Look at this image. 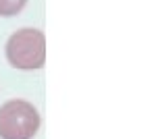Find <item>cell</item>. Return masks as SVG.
<instances>
[{
  "label": "cell",
  "instance_id": "6da1fadb",
  "mask_svg": "<svg viewBox=\"0 0 150 139\" xmlns=\"http://www.w3.org/2000/svg\"><path fill=\"white\" fill-rule=\"evenodd\" d=\"M6 60L21 71H33L44 67L46 37L40 29L25 27L15 31L6 42Z\"/></svg>",
  "mask_w": 150,
  "mask_h": 139
},
{
  "label": "cell",
  "instance_id": "7a4b0ae2",
  "mask_svg": "<svg viewBox=\"0 0 150 139\" xmlns=\"http://www.w3.org/2000/svg\"><path fill=\"white\" fill-rule=\"evenodd\" d=\"M40 129V114L25 100H8L0 106V139H31Z\"/></svg>",
  "mask_w": 150,
  "mask_h": 139
},
{
  "label": "cell",
  "instance_id": "3957f363",
  "mask_svg": "<svg viewBox=\"0 0 150 139\" xmlns=\"http://www.w3.org/2000/svg\"><path fill=\"white\" fill-rule=\"evenodd\" d=\"M27 0H0V17H15L21 13Z\"/></svg>",
  "mask_w": 150,
  "mask_h": 139
}]
</instances>
